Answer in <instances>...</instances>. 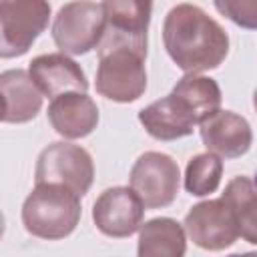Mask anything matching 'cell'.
Here are the masks:
<instances>
[{
	"instance_id": "6da1fadb",
	"label": "cell",
	"mask_w": 257,
	"mask_h": 257,
	"mask_svg": "<svg viewBox=\"0 0 257 257\" xmlns=\"http://www.w3.org/2000/svg\"><path fill=\"white\" fill-rule=\"evenodd\" d=\"M163 42L171 60L185 74L217 68L229 54L225 28L197 4L173 6L163 22Z\"/></svg>"
},
{
	"instance_id": "7a4b0ae2",
	"label": "cell",
	"mask_w": 257,
	"mask_h": 257,
	"mask_svg": "<svg viewBox=\"0 0 257 257\" xmlns=\"http://www.w3.org/2000/svg\"><path fill=\"white\" fill-rule=\"evenodd\" d=\"M80 197L62 185H36L22 203V225L38 239H64L80 221Z\"/></svg>"
},
{
	"instance_id": "3957f363",
	"label": "cell",
	"mask_w": 257,
	"mask_h": 257,
	"mask_svg": "<svg viewBox=\"0 0 257 257\" xmlns=\"http://www.w3.org/2000/svg\"><path fill=\"white\" fill-rule=\"evenodd\" d=\"M36 185H62L84 197L94 181V163L90 153L74 143H50L36 159Z\"/></svg>"
},
{
	"instance_id": "277c9868",
	"label": "cell",
	"mask_w": 257,
	"mask_h": 257,
	"mask_svg": "<svg viewBox=\"0 0 257 257\" xmlns=\"http://www.w3.org/2000/svg\"><path fill=\"white\" fill-rule=\"evenodd\" d=\"M102 32V2H68L60 6L52 22V40L66 56H80L98 48Z\"/></svg>"
},
{
	"instance_id": "5b68a950",
	"label": "cell",
	"mask_w": 257,
	"mask_h": 257,
	"mask_svg": "<svg viewBox=\"0 0 257 257\" xmlns=\"http://www.w3.org/2000/svg\"><path fill=\"white\" fill-rule=\"evenodd\" d=\"M50 4L44 0H2L0 2V56L16 58L30 50L46 30Z\"/></svg>"
},
{
	"instance_id": "8992f818",
	"label": "cell",
	"mask_w": 257,
	"mask_h": 257,
	"mask_svg": "<svg viewBox=\"0 0 257 257\" xmlns=\"http://www.w3.org/2000/svg\"><path fill=\"white\" fill-rule=\"evenodd\" d=\"M147 56L116 48L98 54L96 68V92L114 102H135L147 90Z\"/></svg>"
},
{
	"instance_id": "52a82bcc",
	"label": "cell",
	"mask_w": 257,
	"mask_h": 257,
	"mask_svg": "<svg viewBox=\"0 0 257 257\" xmlns=\"http://www.w3.org/2000/svg\"><path fill=\"white\" fill-rule=\"evenodd\" d=\"M104 8V32L96 48L98 54L116 48H128L147 56V30L151 22V2L108 0Z\"/></svg>"
},
{
	"instance_id": "ba28073f",
	"label": "cell",
	"mask_w": 257,
	"mask_h": 257,
	"mask_svg": "<svg viewBox=\"0 0 257 257\" xmlns=\"http://www.w3.org/2000/svg\"><path fill=\"white\" fill-rule=\"evenodd\" d=\"M128 183L143 201L145 209H161L169 207L177 199L181 171L171 155L147 151L135 161Z\"/></svg>"
},
{
	"instance_id": "9c48e42d",
	"label": "cell",
	"mask_w": 257,
	"mask_h": 257,
	"mask_svg": "<svg viewBox=\"0 0 257 257\" xmlns=\"http://www.w3.org/2000/svg\"><path fill=\"white\" fill-rule=\"evenodd\" d=\"M183 227L189 239L205 251H223L239 237L233 213L221 197L193 205L185 215Z\"/></svg>"
},
{
	"instance_id": "30bf717a",
	"label": "cell",
	"mask_w": 257,
	"mask_h": 257,
	"mask_svg": "<svg viewBox=\"0 0 257 257\" xmlns=\"http://www.w3.org/2000/svg\"><path fill=\"white\" fill-rule=\"evenodd\" d=\"M145 205L131 187L104 189L92 205V221L96 229L114 239L131 237L143 225Z\"/></svg>"
},
{
	"instance_id": "8fae6325",
	"label": "cell",
	"mask_w": 257,
	"mask_h": 257,
	"mask_svg": "<svg viewBox=\"0 0 257 257\" xmlns=\"http://www.w3.org/2000/svg\"><path fill=\"white\" fill-rule=\"evenodd\" d=\"M201 141L207 153L221 159L243 157L253 143V131L245 116L233 110H219L199 124Z\"/></svg>"
},
{
	"instance_id": "7c38bea8",
	"label": "cell",
	"mask_w": 257,
	"mask_h": 257,
	"mask_svg": "<svg viewBox=\"0 0 257 257\" xmlns=\"http://www.w3.org/2000/svg\"><path fill=\"white\" fill-rule=\"evenodd\" d=\"M28 72L44 96L56 98L68 92H86L88 80L78 62L62 52L40 54L30 60Z\"/></svg>"
},
{
	"instance_id": "4fadbf2b",
	"label": "cell",
	"mask_w": 257,
	"mask_h": 257,
	"mask_svg": "<svg viewBox=\"0 0 257 257\" xmlns=\"http://www.w3.org/2000/svg\"><path fill=\"white\" fill-rule=\"evenodd\" d=\"M46 114L52 128L64 139L88 137L98 124V106L86 92H68L52 98Z\"/></svg>"
},
{
	"instance_id": "5bb4252c",
	"label": "cell",
	"mask_w": 257,
	"mask_h": 257,
	"mask_svg": "<svg viewBox=\"0 0 257 257\" xmlns=\"http://www.w3.org/2000/svg\"><path fill=\"white\" fill-rule=\"evenodd\" d=\"M0 90L4 100L2 120L20 124L32 120L42 108V92L34 84L28 70L10 68L0 74Z\"/></svg>"
},
{
	"instance_id": "9a60e30c",
	"label": "cell",
	"mask_w": 257,
	"mask_h": 257,
	"mask_svg": "<svg viewBox=\"0 0 257 257\" xmlns=\"http://www.w3.org/2000/svg\"><path fill=\"white\" fill-rule=\"evenodd\" d=\"M139 122L157 141H177L189 137L197 124L171 92L139 110Z\"/></svg>"
},
{
	"instance_id": "2e32d148",
	"label": "cell",
	"mask_w": 257,
	"mask_h": 257,
	"mask_svg": "<svg viewBox=\"0 0 257 257\" xmlns=\"http://www.w3.org/2000/svg\"><path fill=\"white\" fill-rule=\"evenodd\" d=\"M187 233L171 217H155L141 225L137 257H185Z\"/></svg>"
},
{
	"instance_id": "e0dca14e",
	"label": "cell",
	"mask_w": 257,
	"mask_h": 257,
	"mask_svg": "<svg viewBox=\"0 0 257 257\" xmlns=\"http://www.w3.org/2000/svg\"><path fill=\"white\" fill-rule=\"evenodd\" d=\"M171 94L197 124L221 110V88L211 76L185 74L177 80Z\"/></svg>"
},
{
	"instance_id": "ac0fdd59",
	"label": "cell",
	"mask_w": 257,
	"mask_h": 257,
	"mask_svg": "<svg viewBox=\"0 0 257 257\" xmlns=\"http://www.w3.org/2000/svg\"><path fill=\"white\" fill-rule=\"evenodd\" d=\"M221 199L233 213L239 237L257 245V185L249 177L239 175L227 183Z\"/></svg>"
},
{
	"instance_id": "d6986e66",
	"label": "cell",
	"mask_w": 257,
	"mask_h": 257,
	"mask_svg": "<svg viewBox=\"0 0 257 257\" xmlns=\"http://www.w3.org/2000/svg\"><path fill=\"white\" fill-rule=\"evenodd\" d=\"M223 177V161L213 153H201L189 159L185 167V189L193 197H205L219 189Z\"/></svg>"
},
{
	"instance_id": "ffe728a7",
	"label": "cell",
	"mask_w": 257,
	"mask_h": 257,
	"mask_svg": "<svg viewBox=\"0 0 257 257\" xmlns=\"http://www.w3.org/2000/svg\"><path fill=\"white\" fill-rule=\"evenodd\" d=\"M213 6L237 26L257 30V0H217Z\"/></svg>"
},
{
	"instance_id": "44dd1931",
	"label": "cell",
	"mask_w": 257,
	"mask_h": 257,
	"mask_svg": "<svg viewBox=\"0 0 257 257\" xmlns=\"http://www.w3.org/2000/svg\"><path fill=\"white\" fill-rule=\"evenodd\" d=\"M227 257H257V251H247V253H233Z\"/></svg>"
},
{
	"instance_id": "7402d4cb",
	"label": "cell",
	"mask_w": 257,
	"mask_h": 257,
	"mask_svg": "<svg viewBox=\"0 0 257 257\" xmlns=\"http://www.w3.org/2000/svg\"><path fill=\"white\" fill-rule=\"evenodd\" d=\"M253 106H255V110H257V88H255V92H253Z\"/></svg>"
}]
</instances>
